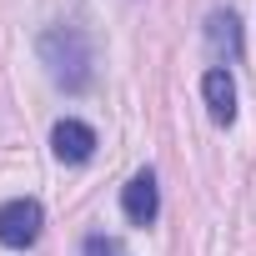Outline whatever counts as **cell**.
<instances>
[{"instance_id": "6da1fadb", "label": "cell", "mask_w": 256, "mask_h": 256, "mask_svg": "<svg viewBox=\"0 0 256 256\" xmlns=\"http://www.w3.org/2000/svg\"><path fill=\"white\" fill-rule=\"evenodd\" d=\"M40 60H46L50 80L66 86V90H80L90 80V46H86L80 30H46L40 36Z\"/></svg>"}, {"instance_id": "52a82bcc", "label": "cell", "mask_w": 256, "mask_h": 256, "mask_svg": "<svg viewBox=\"0 0 256 256\" xmlns=\"http://www.w3.org/2000/svg\"><path fill=\"white\" fill-rule=\"evenodd\" d=\"M110 251H116V246L100 241V236H90V246H86V256H110Z\"/></svg>"}, {"instance_id": "8992f818", "label": "cell", "mask_w": 256, "mask_h": 256, "mask_svg": "<svg viewBox=\"0 0 256 256\" xmlns=\"http://www.w3.org/2000/svg\"><path fill=\"white\" fill-rule=\"evenodd\" d=\"M206 36H211V46H216V50H226L231 60L241 56V20H236L231 10H216V16L206 20Z\"/></svg>"}, {"instance_id": "3957f363", "label": "cell", "mask_w": 256, "mask_h": 256, "mask_svg": "<svg viewBox=\"0 0 256 256\" xmlns=\"http://www.w3.org/2000/svg\"><path fill=\"white\" fill-rule=\"evenodd\" d=\"M120 206H126V221L131 226H151L156 211H161V191H156V176L151 171H136L120 191Z\"/></svg>"}, {"instance_id": "7a4b0ae2", "label": "cell", "mask_w": 256, "mask_h": 256, "mask_svg": "<svg viewBox=\"0 0 256 256\" xmlns=\"http://www.w3.org/2000/svg\"><path fill=\"white\" fill-rule=\"evenodd\" d=\"M40 201H30V196H16V201H6L0 206V246H10V251H26V246H36V236H40Z\"/></svg>"}, {"instance_id": "5b68a950", "label": "cell", "mask_w": 256, "mask_h": 256, "mask_svg": "<svg viewBox=\"0 0 256 256\" xmlns=\"http://www.w3.org/2000/svg\"><path fill=\"white\" fill-rule=\"evenodd\" d=\"M201 96H206V110H211L216 126H231V120H236V86H231V70H226V66H211V70H206Z\"/></svg>"}, {"instance_id": "277c9868", "label": "cell", "mask_w": 256, "mask_h": 256, "mask_svg": "<svg viewBox=\"0 0 256 256\" xmlns=\"http://www.w3.org/2000/svg\"><path fill=\"white\" fill-rule=\"evenodd\" d=\"M50 151H56V161L80 166V161L96 156V131H90L86 120H56V131H50Z\"/></svg>"}]
</instances>
